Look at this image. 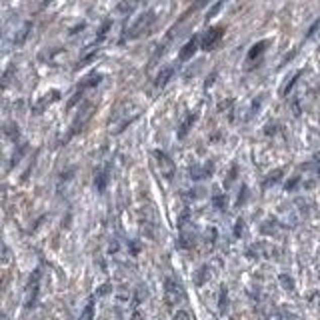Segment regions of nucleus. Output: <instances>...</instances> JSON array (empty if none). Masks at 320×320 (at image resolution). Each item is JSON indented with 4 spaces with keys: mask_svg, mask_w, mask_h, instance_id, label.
Here are the masks:
<instances>
[{
    "mask_svg": "<svg viewBox=\"0 0 320 320\" xmlns=\"http://www.w3.org/2000/svg\"><path fill=\"white\" fill-rule=\"evenodd\" d=\"M192 122H194V116H188V118L184 120V124H182L180 132H178V136H180V138H184V136H186V132L190 130V124H192Z\"/></svg>",
    "mask_w": 320,
    "mask_h": 320,
    "instance_id": "12",
    "label": "nucleus"
},
{
    "mask_svg": "<svg viewBox=\"0 0 320 320\" xmlns=\"http://www.w3.org/2000/svg\"><path fill=\"white\" fill-rule=\"evenodd\" d=\"M38 280H40V270H34V274L30 276V282H28V286H26V296H24V306H28V308L36 302Z\"/></svg>",
    "mask_w": 320,
    "mask_h": 320,
    "instance_id": "4",
    "label": "nucleus"
},
{
    "mask_svg": "<svg viewBox=\"0 0 320 320\" xmlns=\"http://www.w3.org/2000/svg\"><path fill=\"white\" fill-rule=\"evenodd\" d=\"M264 46H266V42H258V44H254V46H252V50L248 52V62H250V60H254L256 56H260L262 50H264Z\"/></svg>",
    "mask_w": 320,
    "mask_h": 320,
    "instance_id": "9",
    "label": "nucleus"
},
{
    "mask_svg": "<svg viewBox=\"0 0 320 320\" xmlns=\"http://www.w3.org/2000/svg\"><path fill=\"white\" fill-rule=\"evenodd\" d=\"M220 6H222V2H216V4H214V6H212V10H210V12H208V18H212L214 14H216V12H218V10H220Z\"/></svg>",
    "mask_w": 320,
    "mask_h": 320,
    "instance_id": "15",
    "label": "nucleus"
},
{
    "mask_svg": "<svg viewBox=\"0 0 320 320\" xmlns=\"http://www.w3.org/2000/svg\"><path fill=\"white\" fill-rule=\"evenodd\" d=\"M106 182H108V174L106 172H100V174L96 176V190L102 192V190L106 188Z\"/></svg>",
    "mask_w": 320,
    "mask_h": 320,
    "instance_id": "10",
    "label": "nucleus"
},
{
    "mask_svg": "<svg viewBox=\"0 0 320 320\" xmlns=\"http://www.w3.org/2000/svg\"><path fill=\"white\" fill-rule=\"evenodd\" d=\"M152 156H154V164L158 168L160 176H164L166 180H170L174 176V162L168 158L164 152H160V150H154Z\"/></svg>",
    "mask_w": 320,
    "mask_h": 320,
    "instance_id": "2",
    "label": "nucleus"
},
{
    "mask_svg": "<svg viewBox=\"0 0 320 320\" xmlns=\"http://www.w3.org/2000/svg\"><path fill=\"white\" fill-rule=\"evenodd\" d=\"M198 50V38H192V40H188L184 46H182V50H180V62H186V60H190L194 54Z\"/></svg>",
    "mask_w": 320,
    "mask_h": 320,
    "instance_id": "6",
    "label": "nucleus"
},
{
    "mask_svg": "<svg viewBox=\"0 0 320 320\" xmlns=\"http://www.w3.org/2000/svg\"><path fill=\"white\" fill-rule=\"evenodd\" d=\"M28 30H30V22H26V24L22 26V30L18 32V38H14V42H16V44H22V42H24V38L28 36Z\"/></svg>",
    "mask_w": 320,
    "mask_h": 320,
    "instance_id": "11",
    "label": "nucleus"
},
{
    "mask_svg": "<svg viewBox=\"0 0 320 320\" xmlns=\"http://www.w3.org/2000/svg\"><path fill=\"white\" fill-rule=\"evenodd\" d=\"M222 36H224V28H222V26L210 28V30L202 36V48H204V50H214V48L218 46V42L222 40Z\"/></svg>",
    "mask_w": 320,
    "mask_h": 320,
    "instance_id": "3",
    "label": "nucleus"
},
{
    "mask_svg": "<svg viewBox=\"0 0 320 320\" xmlns=\"http://www.w3.org/2000/svg\"><path fill=\"white\" fill-rule=\"evenodd\" d=\"M214 204H216L218 208H224V198H222L220 194H216V196H214Z\"/></svg>",
    "mask_w": 320,
    "mask_h": 320,
    "instance_id": "14",
    "label": "nucleus"
},
{
    "mask_svg": "<svg viewBox=\"0 0 320 320\" xmlns=\"http://www.w3.org/2000/svg\"><path fill=\"white\" fill-rule=\"evenodd\" d=\"M150 24H152V14H146V16H142V18H138V22L130 28V38H136V36H140L142 32H146L148 28H150Z\"/></svg>",
    "mask_w": 320,
    "mask_h": 320,
    "instance_id": "5",
    "label": "nucleus"
},
{
    "mask_svg": "<svg viewBox=\"0 0 320 320\" xmlns=\"http://www.w3.org/2000/svg\"><path fill=\"white\" fill-rule=\"evenodd\" d=\"M100 78H102V76H100V74H96V72H94V74H90V76H86V78H84V82L80 84V90H84V88H88V86H96V84L100 82Z\"/></svg>",
    "mask_w": 320,
    "mask_h": 320,
    "instance_id": "8",
    "label": "nucleus"
},
{
    "mask_svg": "<svg viewBox=\"0 0 320 320\" xmlns=\"http://www.w3.org/2000/svg\"><path fill=\"white\" fill-rule=\"evenodd\" d=\"M242 224H244L242 220H238V222H236V230H234V234H236V236H240V232H242Z\"/></svg>",
    "mask_w": 320,
    "mask_h": 320,
    "instance_id": "16",
    "label": "nucleus"
},
{
    "mask_svg": "<svg viewBox=\"0 0 320 320\" xmlns=\"http://www.w3.org/2000/svg\"><path fill=\"white\" fill-rule=\"evenodd\" d=\"M164 298H166V304H178V302H182L184 300V290H182V286L178 284V282H174V280H166L164 282Z\"/></svg>",
    "mask_w": 320,
    "mask_h": 320,
    "instance_id": "1",
    "label": "nucleus"
},
{
    "mask_svg": "<svg viewBox=\"0 0 320 320\" xmlns=\"http://www.w3.org/2000/svg\"><path fill=\"white\" fill-rule=\"evenodd\" d=\"M280 282L286 286V290H292V280H290V278H286V276H280Z\"/></svg>",
    "mask_w": 320,
    "mask_h": 320,
    "instance_id": "13",
    "label": "nucleus"
},
{
    "mask_svg": "<svg viewBox=\"0 0 320 320\" xmlns=\"http://www.w3.org/2000/svg\"><path fill=\"white\" fill-rule=\"evenodd\" d=\"M172 74H174V66H164L162 70L158 72V76H156V88H162V86H166V82L172 78Z\"/></svg>",
    "mask_w": 320,
    "mask_h": 320,
    "instance_id": "7",
    "label": "nucleus"
},
{
    "mask_svg": "<svg viewBox=\"0 0 320 320\" xmlns=\"http://www.w3.org/2000/svg\"><path fill=\"white\" fill-rule=\"evenodd\" d=\"M176 318H188V314L186 312H176Z\"/></svg>",
    "mask_w": 320,
    "mask_h": 320,
    "instance_id": "17",
    "label": "nucleus"
}]
</instances>
